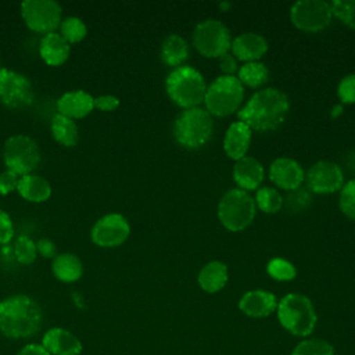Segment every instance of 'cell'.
Instances as JSON below:
<instances>
[{
	"label": "cell",
	"mask_w": 355,
	"mask_h": 355,
	"mask_svg": "<svg viewBox=\"0 0 355 355\" xmlns=\"http://www.w3.org/2000/svg\"><path fill=\"white\" fill-rule=\"evenodd\" d=\"M311 202V191L305 187H297L294 190H290L283 198V207L288 214H301L308 209Z\"/></svg>",
	"instance_id": "f546056e"
},
{
	"label": "cell",
	"mask_w": 355,
	"mask_h": 355,
	"mask_svg": "<svg viewBox=\"0 0 355 355\" xmlns=\"http://www.w3.org/2000/svg\"><path fill=\"white\" fill-rule=\"evenodd\" d=\"M338 205L347 218L355 220V179H351L341 187Z\"/></svg>",
	"instance_id": "d590c367"
},
{
	"label": "cell",
	"mask_w": 355,
	"mask_h": 355,
	"mask_svg": "<svg viewBox=\"0 0 355 355\" xmlns=\"http://www.w3.org/2000/svg\"><path fill=\"white\" fill-rule=\"evenodd\" d=\"M43 322L39 302L26 294H14L0 301V333L8 338H28Z\"/></svg>",
	"instance_id": "7a4b0ae2"
},
{
	"label": "cell",
	"mask_w": 355,
	"mask_h": 355,
	"mask_svg": "<svg viewBox=\"0 0 355 355\" xmlns=\"http://www.w3.org/2000/svg\"><path fill=\"white\" fill-rule=\"evenodd\" d=\"M219 67H220V71L223 72V75H227V76H233V73L239 69L236 57L229 53L219 57Z\"/></svg>",
	"instance_id": "60d3db41"
},
{
	"label": "cell",
	"mask_w": 355,
	"mask_h": 355,
	"mask_svg": "<svg viewBox=\"0 0 355 355\" xmlns=\"http://www.w3.org/2000/svg\"><path fill=\"white\" fill-rule=\"evenodd\" d=\"M14 236V223L11 216L0 208V244H7Z\"/></svg>",
	"instance_id": "74e56055"
},
{
	"label": "cell",
	"mask_w": 355,
	"mask_h": 355,
	"mask_svg": "<svg viewBox=\"0 0 355 355\" xmlns=\"http://www.w3.org/2000/svg\"><path fill=\"white\" fill-rule=\"evenodd\" d=\"M35 98L32 82L24 73L0 68V101L11 108L29 105Z\"/></svg>",
	"instance_id": "7c38bea8"
},
{
	"label": "cell",
	"mask_w": 355,
	"mask_h": 355,
	"mask_svg": "<svg viewBox=\"0 0 355 355\" xmlns=\"http://www.w3.org/2000/svg\"><path fill=\"white\" fill-rule=\"evenodd\" d=\"M42 345L51 355H79L83 349L80 340L62 327L49 329L42 338Z\"/></svg>",
	"instance_id": "2e32d148"
},
{
	"label": "cell",
	"mask_w": 355,
	"mask_h": 355,
	"mask_svg": "<svg viewBox=\"0 0 355 355\" xmlns=\"http://www.w3.org/2000/svg\"><path fill=\"white\" fill-rule=\"evenodd\" d=\"M165 87L169 98L184 110L198 107L204 101L207 92L201 72L189 65L172 69L166 76Z\"/></svg>",
	"instance_id": "277c9868"
},
{
	"label": "cell",
	"mask_w": 355,
	"mask_h": 355,
	"mask_svg": "<svg viewBox=\"0 0 355 355\" xmlns=\"http://www.w3.org/2000/svg\"><path fill=\"white\" fill-rule=\"evenodd\" d=\"M219 7H220V8H223V10L226 11V10H229V7H230V3H220V4H219Z\"/></svg>",
	"instance_id": "bcb514c9"
},
{
	"label": "cell",
	"mask_w": 355,
	"mask_h": 355,
	"mask_svg": "<svg viewBox=\"0 0 355 355\" xmlns=\"http://www.w3.org/2000/svg\"><path fill=\"white\" fill-rule=\"evenodd\" d=\"M94 108V97L82 89L69 90L61 94L57 100L58 114L71 119H79L89 115Z\"/></svg>",
	"instance_id": "ac0fdd59"
},
{
	"label": "cell",
	"mask_w": 355,
	"mask_h": 355,
	"mask_svg": "<svg viewBox=\"0 0 355 355\" xmlns=\"http://www.w3.org/2000/svg\"><path fill=\"white\" fill-rule=\"evenodd\" d=\"M18 180H19V176L10 171V169H6L0 173V194L6 196V194H10L11 191L17 190V186H18Z\"/></svg>",
	"instance_id": "f35d334b"
},
{
	"label": "cell",
	"mask_w": 355,
	"mask_h": 355,
	"mask_svg": "<svg viewBox=\"0 0 355 355\" xmlns=\"http://www.w3.org/2000/svg\"><path fill=\"white\" fill-rule=\"evenodd\" d=\"M291 24L305 32H320L326 29L331 19L333 11L330 3L324 0H301L290 8Z\"/></svg>",
	"instance_id": "8fae6325"
},
{
	"label": "cell",
	"mask_w": 355,
	"mask_h": 355,
	"mask_svg": "<svg viewBox=\"0 0 355 355\" xmlns=\"http://www.w3.org/2000/svg\"><path fill=\"white\" fill-rule=\"evenodd\" d=\"M237 78L241 82V85H247L255 89L266 83L269 78V71L266 65L262 62H258V61L245 62L244 65L240 67Z\"/></svg>",
	"instance_id": "83f0119b"
},
{
	"label": "cell",
	"mask_w": 355,
	"mask_h": 355,
	"mask_svg": "<svg viewBox=\"0 0 355 355\" xmlns=\"http://www.w3.org/2000/svg\"><path fill=\"white\" fill-rule=\"evenodd\" d=\"M343 168H344V171H345L348 175L354 176V179H355V148L349 150V151L344 155V158H343ZM343 168H341V169H343ZM344 171H343V172H344Z\"/></svg>",
	"instance_id": "ee69618b"
},
{
	"label": "cell",
	"mask_w": 355,
	"mask_h": 355,
	"mask_svg": "<svg viewBox=\"0 0 355 355\" xmlns=\"http://www.w3.org/2000/svg\"><path fill=\"white\" fill-rule=\"evenodd\" d=\"M119 98L114 94H101L94 97V108L100 111H114L119 107Z\"/></svg>",
	"instance_id": "ab89813d"
},
{
	"label": "cell",
	"mask_w": 355,
	"mask_h": 355,
	"mask_svg": "<svg viewBox=\"0 0 355 355\" xmlns=\"http://www.w3.org/2000/svg\"><path fill=\"white\" fill-rule=\"evenodd\" d=\"M333 17L355 29V0H334L330 3Z\"/></svg>",
	"instance_id": "e575fe53"
},
{
	"label": "cell",
	"mask_w": 355,
	"mask_h": 355,
	"mask_svg": "<svg viewBox=\"0 0 355 355\" xmlns=\"http://www.w3.org/2000/svg\"><path fill=\"white\" fill-rule=\"evenodd\" d=\"M197 282L205 293H218L227 283V266L220 261H211L201 268Z\"/></svg>",
	"instance_id": "d4e9b609"
},
{
	"label": "cell",
	"mask_w": 355,
	"mask_h": 355,
	"mask_svg": "<svg viewBox=\"0 0 355 355\" xmlns=\"http://www.w3.org/2000/svg\"><path fill=\"white\" fill-rule=\"evenodd\" d=\"M337 94L343 103L354 104L355 103V73L344 76L337 87Z\"/></svg>",
	"instance_id": "8d00e7d4"
},
{
	"label": "cell",
	"mask_w": 355,
	"mask_h": 355,
	"mask_svg": "<svg viewBox=\"0 0 355 355\" xmlns=\"http://www.w3.org/2000/svg\"><path fill=\"white\" fill-rule=\"evenodd\" d=\"M230 47L236 60L252 62L268 51V42L255 32H244L232 40Z\"/></svg>",
	"instance_id": "d6986e66"
},
{
	"label": "cell",
	"mask_w": 355,
	"mask_h": 355,
	"mask_svg": "<svg viewBox=\"0 0 355 355\" xmlns=\"http://www.w3.org/2000/svg\"><path fill=\"white\" fill-rule=\"evenodd\" d=\"M130 234L128 219L116 212L107 214L97 219L90 230L92 241L103 248H114L123 244Z\"/></svg>",
	"instance_id": "4fadbf2b"
},
{
	"label": "cell",
	"mask_w": 355,
	"mask_h": 355,
	"mask_svg": "<svg viewBox=\"0 0 355 355\" xmlns=\"http://www.w3.org/2000/svg\"><path fill=\"white\" fill-rule=\"evenodd\" d=\"M189 57L187 42L176 33L166 36L161 44V60L169 67H180Z\"/></svg>",
	"instance_id": "484cf974"
},
{
	"label": "cell",
	"mask_w": 355,
	"mask_h": 355,
	"mask_svg": "<svg viewBox=\"0 0 355 355\" xmlns=\"http://www.w3.org/2000/svg\"><path fill=\"white\" fill-rule=\"evenodd\" d=\"M214 130L211 114L200 107L182 111L173 123V136L176 141L187 148L204 146Z\"/></svg>",
	"instance_id": "5b68a950"
},
{
	"label": "cell",
	"mask_w": 355,
	"mask_h": 355,
	"mask_svg": "<svg viewBox=\"0 0 355 355\" xmlns=\"http://www.w3.org/2000/svg\"><path fill=\"white\" fill-rule=\"evenodd\" d=\"M244 97V86L237 76L220 75L207 87L204 103L211 115L227 116L239 110Z\"/></svg>",
	"instance_id": "8992f818"
},
{
	"label": "cell",
	"mask_w": 355,
	"mask_h": 355,
	"mask_svg": "<svg viewBox=\"0 0 355 355\" xmlns=\"http://www.w3.org/2000/svg\"><path fill=\"white\" fill-rule=\"evenodd\" d=\"M279 323L284 330L295 337L306 338L316 327L318 316L312 301L300 293H288L276 308Z\"/></svg>",
	"instance_id": "3957f363"
},
{
	"label": "cell",
	"mask_w": 355,
	"mask_h": 355,
	"mask_svg": "<svg viewBox=\"0 0 355 355\" xmlns=\"http://www.w3.org/2000/svg\"><path fill=\"white\" fill-rule=\"evenodd\" d=\"M3 159L7 169L18 176L32 173L40 162L37 143L26 135H12L3 146Z\"/></svg>",
	"instance_id": "ba28073f"
},
{
	"label": "cell",
	"mask_w": 355,
	"mask_h": 355,
	"mask_svg": "<svg viewBox=\"0 0 355 355\" xmlns=\"http://www.w3.org/2000/svg\"><path fill=\"white\" fill-rule=\"evenodd\" d=\"M291 355H336V351L327 340L306 337L294 347Z\"/></svg>",
	"instance_id": "4dcf8cb0"
},
{
	"label": "cell",
	"mask_w": 355,
	"mask_h": 355,
	"mask_svg": "<svg viewBox=\"0 0 355 355\" xmlns=\"http://www.w3.org/2000/svg\"><path fill=\"white\" fill-rule=\"evenodd\" d=\"M341 112H343V105H341V104H337V105H334L333 110H331V116L336 118V116L341 115Z\"/></svg>",
	"instance_id": "f6af8a7d"
},
{
	"label": "cell",
	"mask_w": 355,
	"mask_h": 355,
	"mask_svg": "<svg viewBox=\"0 0 355 355\" xmlns=\"http://www.w3.org/2000/svg\"><path fill=\"white\" fill-rule=\"evenodd\" d=\"M254 198L241 189L226 191L218 204V218L230 232H241L251 225L255 216Z\"/></svg>",
	"instance_id": "52a82bcc"
},
{
	"label": "cell",
	"mask_w": 355,
	"mask_h": 355,
	"mask_svg": "<svg viewBox=\"0 0 355 355\" xmlns=\"http://www.w3.org/2000/svg\"><path fill=\"white\" fill-rule=\"evenodd\" d=\"M17 355H51L42 344H26L24 345Z\"/></svg>",
	"instance_id": "7bdbcfd3"
},
{
	"label": "cell",
	"mask_w": 355,
	"mask_h": 355,
	"mask_svg": "<svg viewBox=\"0 0 355 355\" xmlns=\"http://www.w3.org/2000/svg\"><path fill=\"white\" fill-rule=\"evenodd\" d=\"M288 110V97L279 89L266 87L254 93L237 115L251 130L269 132L284 122Z\"/></svg>",
	"instance_id": "6da1fadb"
},
{
	"label": "cell",
	"mask_w": 355,
	"mask_h": 355,
	"mask_svg": "<svg viewBox=\"0 0 355 355\" xmlns=\"http://www.w3.org/2000/svg\"><path fill=\"white\" fill-rule=\"evenodd\" d=\"M306 189L318 194H330L344 186V172L333 161H318L306 172Z\"/></svg>",
	"instance_id": "5bb4252c"
},
{
	"label": "cell",
	"mask_w": 355,
	"mask_h": 355,
	"mask_svg": "<svg viewBox=\"0 0 355 355\" xmlns=\"http://www.w3.org/2000/svg\"><path fill=\"white\" fill-rule=\"evenodd\" d=\"M240 311L250 318H266L277 308L276 295L265 290H251L243 294L239 301Z\"/></svg>",
	"instance_id": "e0dca14e"
},
{
	"label": "cell",
	"mask_w": 355,
	"mask_h": 355,
	"mask_svg": "<svg viewBox=\"0 0 355 355\" xmlns=\"http://www.w3.org/2000/svg\"><path fill=\"white\" fill-rule=\"evenodd\" d=\"M21 15L25 25L37 33L55 32L62 21V8L55 0H24Z\"/></svg>",
	"instance_id": "30bf717a"
},
{
	"label": "cell",
	"mask_w": 355,
	"mask_h": 355,
	"mask_svg": "<svg viewBox=\"0 0 355 355\" xmlns=\"http://www.w3.org/2000/svg\"><path fill=\"white\" fill-rule=\"evenodd\" d=\"M51 272L60 282L73 283L82 277L83 263L78 255L72 252H61L53 258Z\"/></svg>",
	"instance_id": "cb8c5ba5"
},
{
	"label": "cell",
	"mask_w": 355,
	"mask_h": 355,
	"mask_svg": "<svg viewBox=\"0 0 355 355\" xmlns=\"http://www.w3.org/2000/svg\"><path fill=\"white\" fill-rule=\"evenodd\" d=\"M17 191L29 202H43L50 198L51 186L47 179L35 173H28L19 176Z\"/></svg>",
	"instance_id": "603a6c76"
},
{
	"label": "cell",
	"mask_w": 355,
	"mask_h": 355,
	"mask_svg": "<svg viewBox=\"0 0 355 355\" xmlns=\"http://www.w3.org/2000/svg\"><path fill=\"white\" fill-rule=\"evenodd\" d=\"M251 129L241 121L233 122L223 137V150L234 161L245 157L251 144Z\"/></svg>",
	"instance_id": "ffe728a7"
},
{
	"label": "cell",
	"mask_w": 355,
	"mask_h": 355,
	"mask_svg": "<svg viewBox=\"0 0 355 355\" xmlns=\"http://www.w3.org/2000/svg\"><path fill=\"white\" fill-rule=\"evenodd\" d=\"M36 250L37 252L44 257V258H54L57 255V248H55V244L53 240L50 239H40L37 243H36Z\"/></svg>",
	"instance_id": "b9f144b4"
},
{
	"label": "cell",
	"mask_w": 355,
	"mask_h": 355,
	"mask_svg": "<svg viewBox=\"0 0 355 355\" xmlns=\"http://www.w3.org/2000/svg\"><path fill=\"white\" fill-rule=\"evenodd\" d=\"M233 179L237 186L244 190H255L263 180V166L254 157H244L236 161L233 168Z\"/></svg>",
	"instance_id": "44dd1931"
},
{
	"label": "cell",
	"mask_w": 355,
	"mask_h": 355,
	"mask_svg": "<svg viewBox=\"0 0 355 355\" xmlns=\"http://www.w3.org/2000/svg\"><path fill=\"white\" fill-rule=\"evenodd\" d=\"M50 130L54 140L61 146L72 147L79 140V128L76 122L58 112L51 118Z\"/></svg>",
	"instance_id": "4316f807"
},
{
	"label": "cell",
	"mask_w": 355,
	"mask_h": 355,
	"mask_svg": "<svg viewBox=\"0 0 355 355\" xmlns=\"http://www.w3.org/2000/svg\"><path fill=\"white\" fill-rule=\"evenodd\" d=\"M14 255L19 263H32L37 257L36 243L26 234L18 236L14 243Z\"/></svg>",
	"instance_id": "836d02e7"
},
{
	"label": "cell",
	"mask_w": 355,
	"mask_h": 355,
	"mask_svg": "<svg viewBox=\"0 0 355 355\" xmlns=\"http://www.w3.org/2000/svg\"><path fill=\"white\" fill-rule=\"evenodd\" d=\"M86 33H87V26L82 18L75 17V15L62 18V21L60 24V35L69 44L80 42L82 39H85Z\"/></svg>",
	"instance_id": "1f68e13d"
},
{
	"label": "cell",
	"mask_w": 355,
	"mask_h": 355,
	"mask_svg": "<svg viewBox=\"0 0 355 355\" xmlns=\"http://www.w3.org/2000/svg\"><path fill=\"white\" fill-rule=\"evenodd\" d=\"M269 178L277 187L290 191L301 187L305 173L302 166L295 159L280 157L270 164Z\"/></svg>",
	"instance_id": "9a60e30c"
},
{
	"label": "cell",
	"mask_w": 355,
	"mask_h": 355,
	"mask_svg": "<svg viewBox=\"0 0 355 355\" xmlns=\"http://www.w3.org/2000/svg\"><path fill=\"white\" fill-rule=\"evenodd\" d=\"M69 53L71 44L60 33L50 32L42 36L39 43V54L46 64L58 67L68 60Z\"/></svg>",
	"instance_id": "7402d4cb"
},
{
	"label": "cell",
	"mask_w": 355,
	"mask_h": 355,
	"mask_svg": "<svg viewBox=\"0 0 355 355\" xmlns=\"http://www.w3.org/2000/svg\"><path fill=\"white\" fill-rule=\"evenodd\" d=\"M193 44L201 55L208 58H219L230 49V31L218 19L209 18L201 21L194 28Z\"/></svg>",
	"instance_id": "9c48e42d"
},
{
	"label": "cell",
	"mask_w": 355,
	"mask_h": 355,
	"mask_svg": "<svg viewBox=\"0 0 355 355\" xmlns=\"http://www.w3.org/2000/svg\"><path fill=\"white\" fill-rule=\"evenodd\" d=\"M255 207L265 214H276L283 207V196L273 187H261L257 190Z\"/></svg>",
	"instance_id": "f1b7e54d"
},
{
	"label": "cell",
	"mask_w": 355,
	"mask_h": 355,
	"mask_svg": "<svg viewBox=\"0 0 355 355\" xmlns=\"http://www.w3.org/2000/svg\"><path fill=\"white\" fill-rule=\"evenodd\" d=\"M266 272L272 279L279 282H290L297 275L295 266L290 261L283 258L270 259L266 265Z\"/></svg>",
	"instance_id": "d6a6232c"
}]
</instances>
